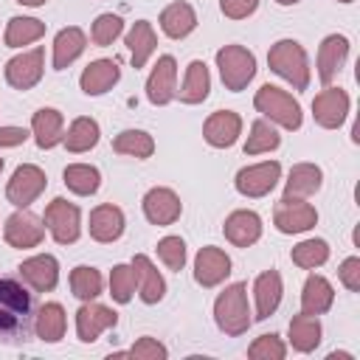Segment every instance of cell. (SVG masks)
I'll use <instances>...</instances> for the list:
<instances>
[{"label": "cell", "mask_w": 360, "mask_h": 360, "mask_svg": "<svg viewBox=\"0 0 360 360\" xmlns=\"http://www.w3.org/2000/svg\"><path fill=\"white\" fill-rule=\"evenodd\" d=\"M31 292L14 278H0V340H25L31 329Z\"/></svg>", "instance_id": "1"}, {"label": "cell", "mask_w": 360, "mask_h": 360, "mask_svg": "<svg viewBox=\"0 0 360 360\" xmlns=\"http://www.w3.org/2000/svg\"><path fill=\"white\" fill-rule=\"evenodd\" d=\"M214 321L219 326V332L239 338L250 329L253 318H250V307H248V287L242 281L228 284L217 301H214Z\"/></svg>", "instance_id": "2"}, {"label": "cell", "mask_w": 360, "mask_h": 360, "mask_svg": "<svg viewBox=\"0 0 360 360\" xmlns=\"http://www.w3.org/2000/svg\"><path fill=\"white\" fill-rule=\"evenodd\" d=\"M267 65L276 76H281L284 82H290L295 90H307L309 87V59L301 42L295 39H278L276 45H270L267 51Z\"/></svg>", "instance_id": "3"}, {"label": "cell", "mask_w": 360, "mask_h": 360, "mask_svg": "<svg viewBox=\"0 0 360 360\" xmlns=\"http://www.w3.org/2000/svg\"><path fill=\"white\" fill-rule=\"evenodd\" d=\"M253 107L270 121V124H278L284 129H301L304 124V112H301V104L281 87L276 84H262L253 96Z\"/></svg>", "instance_id": "4"}, {"label": "cell", "mask_w": 360, "mask_h": 360, "mask_svg": "<svg viewBox=\"0 0 360 360\" xmlns=\"http://www.w3.org/2000/svg\"><path fill=\"white\" fill-rule=\"evenodd\" d=\"M217 68H219V79L225 90L239 93L256 76V56L245 45H225L217 51Z\"/></svg>", "instance_id": "5"}, {"label": "cell", "mask_w": 360, "mask_h": 360, "mask_svg": "<svg viewBox=\"0 0 360 360\" xmlns=\"http://www.w3.org/2000/svg\"><path fill=\"white\" fill-rule=\"evenodd\" d=\"M42 222H45L48 233L53 236V242H59V245H73L82 236V211H79V205L68 202L65 197H56L45 205Z\"/></svg>", "instance_id": "6"}, {"label": "cell", "mask_w": 360, "mask_h": 360, "mask_svg": "<svg viewBox=\"0 0 360 360\" xmlns=\"http://www.w3.org/2000/svg\"><path fill=\"white\" fill-rule=\"evenodd\" d=\"M278 180H281V163L278 160H262V163L239 169L233 186L242 197L256 200V197H267Z\"/></svg>", "instance_id": "7"}, {"label": "cell", "mask_w": 360, "mask_h": 360, "mask_svg": "<svg viewBox=\"0 0 360 360\" xmlns=\"http://www.w3.org/2000/svg\"><path fill=\"white\" fill-rule=\"evenodd\" d=\"M45 186H48L45 172L34 163H22L14 169L8 186H6V200L14 208H28L31 202H37V197L45 191Z\"/></svg>", "instance_id": "8"}, {"label": "cell", "mask_w": 360, "mask_h": 360, "mask_svg": "<svg viewBox=\"0 0 360 360\" xmlns=\"http://www.w3.org/2000/svg\"><path fill=\"white\" fill-rule=\"evenodd\" d=\"M318 222V211L315 205H309L307 200H295V197H281L276 202L273 211V225L278 233H304L309 228H315Z\"/></svg>", "instance_id": "9"}, {"label": "cell", "mask_w": 360, "mask_h": 360, "mask_svg": "<svg viewBox=\"0 0 360 360\" xmlns=\"http://www.w3.org/2000/svg\"><path fill=\"white\" fill-rule=\"evenodd\" d=\"M42 73H45V51L39 45L31 51H22L6 62V82L14 90H31L34 84H39Z\"/></svg>", "instance_id": "10"}, {"label": "cell", "mask_w": 360, "mask_h": 360, "mask_svg": "<svg viewBox=\"0 0 360 360\" xmlns=\"http://www.w3.org/2000/svg\"><path fill=\"white\" fill-rule=\"evenodd\" d=\"M3 239L8 248H17V250H28V248H37L42 239H45V225L39 217H34L31 211L20 208L14 211L6 225H3Z\"/></svg>", "instance_id": "11"}, {"label": "cell", "mask_w": 360, "mask_h": 360, "mask_svg": "<svg viewBox=\"0 0 360 360\" xmlns=\"http://www.w3.org/2000/svg\"><path fill=\"white\" fill-rule=\"evenodd\" d=\"M349 93L340 87H323L315 98H312V118L318 127L323 129H338L343 127L346 115H349Z\"/></svg>", "instance_id": "12"}, {"label": "cell", "mask_w": 360, "mask_h": 360, "mask_svg": "<svg viewBox=\"0 0 360 360\" xmlns=\"http://www.w3.org/2000/svg\"><path fill=\"white\" fill-rule=\"evenodd\" d=\"M141 205H143V217H146L152 225H160V228L174 225V222L180 219V214H183L180 197H177L172 188H166V186L149 188V191L143 194Z\"/></svg>", "instance_id": "13"}, {"label": "cell", "mask_w": 360, "mask_h": 360, "mask_svg": "<svg viewBox=\"0 0 360 360\" xmlns=\"http://www.w3.org/2000/svg\"><path fill=\"white\" fill-rule=\"evenodd\" d=\"M174 96H177V62L174 56L163 53L146 79V98L155 107H166Z\"/></svg>", "instance_id": "14"}, {"label": "cell", "mask_w": 360, "mask_h": 360, "mask_svg": "<svg viewBox=\"0 0 360 360\" xmlns=\"http://www.w3.org/2000/svg\"><path fill=\"white\" fill-rule=\"evenodd\" d=\"M231 276V259L222 248L205 245L194 256V281L200 287H217Z\"/></svg>", "instance_id": "15"}, {"label": "cell", "mask_w": 360, "mask_h": 360, "mask_svg": "<svg viewBox=\"0 0 360 360\" xmlns=\"http://www.w3.org/2000/svg\"><path fill=\"white\" fill-rule=\"evenodd\" d=\"M115 323H118L115 309H110L104 304H96V301H84L76 312V335H79L82 343L98 340V335L112 329Z\"/></svg>", "instance_id": "16"}, {"label": "cell", "mask_w": 360, "mask_h": 360, "mask_svg": "<svg viewBox=\"0 0 360 360\" xmlns=\"http://www.w3.org/2000/svg\"><path fill=\"white\" fill-rule=\"evenodd\" d=\"M239 135H242V118H239V112H233V110H217V112H211V115L205 118V124H202V138H205V143L214 146V149H228V146H233V143L239 141Z\"/></svg>", "instance_id": "17"}, {"label": "cell", "mask_w": 360, "mask_h": 360, "mask_svg": "<svg viewBox=\"0 0 360 360\" xmlns=\"http://www.w3.org/2000/svg\"><path fill=\"white\" fill-rule=\"evenodd\" d=\"M17 273H20V278H22L31 290H37V292H51V290L59 284V262H56V256H51V253H37V256L25 259V262L17 267Z\"/></svg>", "instance_id": "18"}, {"label": "cell", "mask_w": 360, "mask_h": 360, "mask_svg": "<svg viewBox=\"0 0 360 360\" xmlns=\"http://www.w3.org/2000/svg\"><path fill=\"white\" fill-rule=\"evenodd\" d=\"M222 233L231 245L236 248H250L262 239V217L250 208H239V211H231L225 225H222Z\"/></svg>", "instance_id": "19"}, {"label": "cell", "mask_w": 360, "mask_h": 360, "mask_svg": "<svg viewBox=\"0 0 360 360\" xmlns=\"http://www.w3.org/2000/svg\"><path fill=\"white\" fill-rule=\"evenodd\" d=\"M124 225H127L124 211H121L118 205H112V202H101V205H96V208L90 211L87 231H90V236H93L96 242L110 245V242H115V239L124 233Z\"/></svg>", "instance_id": "20"}, {"label": "cell", "mask_w": 360, "mask_h": 360, "mask_svg": "<svg viewBox=\"0 0 360 360\" xmlns=\"http://www.w3.org/2000/svg\"><path fill=\"white\" fill-rule=\"evenodd\" d=\"M132 270H135V287H138V298L143 304H158L166 295V281L158 273V267L152 264L149 256L135 253L132 256Z\"/></svg>", "instance_id": "21"}, {"label": "cell", "mask_w": 360, "mask_h": 360, "mask_svg": "<svg viewBox=\"0 0 360 360\" xmlns=\"http://www.w3.org/2000/svg\"><path fill=\"white\" fill-rule=\"evenodd\" d=\"M281 292H284V284H281V276L278 270H264L256 276L253 281V304H256V321H264L270 318L278 304H281Z\"/></svg>", "instance_id": "22"}, {"label": "cell", "mask_w": 360, "mask_h": 360, "mask_svg": "<svg viewBox=\"0 0 360 360\" xmlns=\"http://www.w3.org/2000/svg\"><path fill=\"white\" fill-rule=\"evenodd\" d=\"M346 59H349V39L343 34H329L318 48V79L329 84L340 73Z\"/></svg>", "instance_id": "23"}, {"label": "cell", "mask_w": 360, "mask_h": 360, "mask_svg": "<svg viewBox=\"0 0 360 360\" xmlns=\"http://www.w3.org/2000/svg\"><path fill=\"white\" fill-rule=\"evenodd\" d=\"M118 79H121V68L115 59H96L82 70L79 84L87 96H101V93L112 90L118 84Z\"/></svg>", "instance_id": "24"}, {"label": "cell", "mask_w": 360, "mask_h": 360, "mask_svg": "<svg viewBox=\"0 0 360 360\" xmlns=\"http://www.w3.org/2000/svg\"><path fill=\"white\" fill-rule=\"evenodd\" d=\"M31 135L39 149H53L65 138V118L53 107H39L31 118Z\"/></svg>", "instance_id": "25"}, {"label": "cell", "mask_w": 360, "mask_h": 360, "mask_svg": "<svg viewBox=\"0 0 360 360\" xmlns=\"http://www.w3.org/2000/svg\"><path fill=\"white\" fill-rule=\"evenodd\" d=\"M323 186V172L315 163H295L284 180V197H295V200H307L312 194H318Z\"/></svg>", "instance_id": "26"}, {"label": "cell", "mask_w": 360, "mask_h": 360, "mask_svg": "<svg viewBox=\"0 0 360 360\" xmlns=\"http://www.w3.org/2000/svg\"><path fill=\"white\" fill-rule=\"evenodd\" d=\"M84 48H87V37H84V31H82L79 25L62 28V31L56 34V39H53V59H51L53 70L70 68V65L84 53Z\"/></svg>", "instance_id": "27"}, {"label": "cell", "mask_w": 360, "mask_h": 360, "mask_svg": "<svg viewBox=\"0 0 360 360\" xmlns=\"http://www.w3.org/2000/svg\"><path fill=\"white\" fill-rule=\"evenodd\" d=\"M197 28V11L186 0H174L160 11V31L172 39H183Z\"/></svg>", "instance_id": "28"}, {"label": "cell", "mask_w": 360, "mask_h": 360, "mask_svg": "<svg viewBox=\"0 0 360 360\" xmlns=\"http://www.w3.org/2000/svg\"><path fill=\"white\" fill-rule=\"evenodd\" d=\"M127 48H129V59H132V68H146V62L152 59L155 48H158V37H155V28L149 20H138L132 22V28L127 31Z\"/></svg>", "instance_id": "29"}, {"label": "cell", "mask_w": 360, "mask_h": 360, "mask_svg": "<svg viewBox=\"0 0 360 360\" xmlns=\"http://www.w3.org/2000/svg\"><path fill=\"white\" fill-rule=\"evenodd\" d=\"M335 304V290L329 284V278L312 273L307 281H304V290H301V312L307 315H323L329 312Z\"/></svg>", "instance_id": "30"}, {"label": "cell", "mask_w": 360, "mask_h": 360, "mask_svg": "<svg viewBox=\"0 0 360 360\" xmlns=\"http://www.w3.org/2000/svg\"><path fill=\"white\" fill-rule=\"evenodd\" d=\"M65 329H68V315L62 309V304L56 301H48L37 309L34 315V332L39 340L45 343H59L65 338Z\"/></svg>", "instance_id": "31"}, {"label": "cell", "mask_w": 360, "mask_h": 360, "mask_svg": "<svg viewBox=\"0 0 360 360\" xmlns=\"http://www.w3.org/2000/svg\"><path fill=\"white\" fill-rule=\"evenodd\" d=\"M287 335H290V346H292L295 352L309 354V352H315V349H318L323 329H321L318 315H307V312H301V315H292Z\"/></svg>", "instance_id": "32"}, {"label": "cell", "mask_w": 360, "mask_h": 360, "mask_svg": "<svg viewBox=\"0 0 360 360\" xmlns=\"http://www.w3.org/2000/svg\"><path fill=\"white\" fill-rule=\"evenodd\" d=\"M208 90H211V73H208L205 62H202V59L188 62L183 87L177 90L180 101H183V104H202V101L208 98Z\"/></svg>", "instance_id": "33"}, {"label": "cell", "mask_w": 360, "mask_h": 360, "mask_svg": "<svg viewBox=\"0 0 360 360\" xmlns=\"http://www.w3.org/2000/svg\"><path fill=\"white\" fill-rule=\"evenodd\" d=\"M98 138H101L98 121H96V118H87V115H79V118L70 121V127H68L62 143H65L68 152L82 155V152H90V149L98 143Z\"/></svg>", "instance_id": "34"}, {"label": "cell", "mask_w": 360, "mask_h": 360, "mask_svg": "<svg viewBox=\"0 0 360 360\" xmlns=\"http://www.w3.org/2000/svg\"><path fill=\"white\" fill-rule=\"evenodd\" d=\"M62 180H65L68 191H73L79 197H90L101 186V172L90 163H70V166H65Z\"/></svg>", "instance_id": "35"}, {"label": "cell", "mask_w": 360, "mask_h": 360, "mask_svg": "<svg viewBox=\"0 0 360 360\" xmlns=\"http://www.w3.org/2000/svg\"><path fill=\"white\" fill-rule=\"evenodd\" d=\"M112 152L146 160L155 152V138L149 132H143V129H124V132H118L112 138Z\"/></svg>", "instance_id": "36"}, {"label": "cell", "mask_w": 360, "mask_h": 360, "mask_svg": "<svg viewBox=\"0 0 360 360\" xmlns=\"http://www.w3.org/2000/svg\"><path fill=\"white\" fill-rule=\"evenodd\" d=\"M39 37H45V22L37 17H11L6 25V45L8 48H22L37 42Z\"/></svg>", "instance_id": "37"}, {"label": "cell", "mask_w": 360, "mask_h": 360, "mask_svg": "<svg viewBox=\"0 0 360 360\" xmlns=\"http://www.w3.org/2000/svg\"><path fill=\"white\" fill-rule=\"evenodd\" d=\"M104 290V278L96 267L90 264H79L70 270V292L79 298V301H96Z\"/></svg>", "instance_id": "38"}, {"label": "cell", "mask_w": 360, "mask_h": 360, "mask_svg": "<svg viewBox=\"0 0 360 360\" xmlns=\"http://www.w3.org/2000/svg\"><path fill=\"white\" fill-rule=\"evenodd\" d=\"M281 146V135L276 132V127L267 118H256L250 124V135L245 141V155H262V152H273Z\"/></svg>", "instance_id": "39"}, {"label": "cell", "mask_w": 360, "mask_h": 360, "mask_svg": "<svg viewBox=\"0 0 360 360\" xmlns=\"http://www.w3.org/2000/svg\"><path fill=\"white\" fill-rule=\"evenodd\" d=\"M290 259H292V264L301 267V270H315V267L326 264V259H329V245H326L323 239H304V242H298V245L292 248Z\"/></svg>", "instance_id": "40"}, {"label": "cell", "mask_w": 360, "mask_h": 360, "mask_svg": "<svg viewBox=\"0 0 360 360\" xmlns=\"http://www.w3.org/2000/svg\"><path fill=\"white\" fill-rule=\"evenodd\" d=\"M110 295L118 304H129L135 295V270L132 264H115L110 270Z\"/></svg>", "instance_id": "41"}, {"label": "cell", "mask_w": 360, "mask_h": 360, "mask_svg": "<svg viewBox=\"0 0 360 360\" xmlns=\"http://www.w3.org/2000/svg\"><path fill=\"white\" fill-rule=\"evenodd\" d=\"M124 31V20L118 14H98L93 20V28H90V39L98 45V48H107L112 45Z\"/></svg>", "instance_id": "42"}, {"label": "cell", "mask_w": 360, "mask_h": 360, "mask_svg": "<svg viewBox=\"0 0 360 360\" xmlns=\"http://www.w3.org/2000/svg\"><path fill=\"white\" fill-rule=\"evenodd\" d=\"M248 357L250 360H284L287 357V346L281 343L278 335H259L250 346H248Z\"/></svg>", "instance_id": "43"}, {"label": "cell", "mask_w": 360, "mask_h": 360, "mask_svg": "<svg viewBox=\"0 0 360 360\" xmlns=\"http://www.w3.org/2000/svg\"><path fill=\"white\" fill-rule=\"evenodd\" d=\"M158 259H160L169 270L180 273V270L186 267V242H183L180 236H163V239L158 242Z\"/></svg>", "instance_id": "44"}, {"label": "cell", "mask_w": 360, "mask_h": 360, "mask_svg": "<svg viewBox=\"0 0 360 360\" xmlns=\"http://www.w3.org/2000/svg\"><path fill=\"white\" fill-rule=\"evenodd\" d=\"M127 354L135 357V360H163L169 352H166V346L158 338H138L135 346Z\"/></svg>", "instance_id": "45"}, {"label": "cell", "mask_w": 360, "mask_h": 360, "mask_svg": "<svg viewBox=\"0 0 360 360\" xmlns=\"http://www.w3.org/2000/svg\"><path fill=\"white\" fill-rule=\"evenodd\" d=\"M338 278L343 281V287H346V290L357 292V290H360V259H357V256L343 259V262H340V267H338Z\"/></svg>", "instance_id": "46"}, {"label": "cell", "mask_w": 360, "mask_h": 360, "mask_svg": "<svg viewBox=\"0 0 360 360\" xmlns=\"http://www.w3.org/2000/svg\"><path fill=\"white\" fill-rule=\"evenodd\" d=\"M259 0H219V11L228 17V20H245L256 11Z\"/></svg>", "instance_id": "47"}, {"label": "cell", "mask_w": 360, "mask_h": 360, "mask_svg": "<svg viewBox=\"0 0 360 360\" xmlns=\"http://www.w3.org/2000/svg\"><path fill=\"white\" fill-rule=\"evenodd\" d=\"M28 129L25 127H0V149H11L28 141Z\"/></svg>", "instance_id": "48"}, {"label": "cell", "mask_w": 360, "mask_h": 360, "mask_svg": "<svg viewBox=\"0 0 360 360\" xmlns=\"http://www.w3.org/2000/svg\"><path fill=\"white\" fill-rule=\"evenodd\" d=\"M20 6H31V8H37V6H45L48 0H17Z\"/></svg>", "instance_id": "49"}, {"label": "cell", "mask_w": 360, "mask_h": 360, "mask_svg": "<svg viewBox=\"0 0 360 360\" xmlns=\"http://www.w3.org/2000/svg\"><path fill=\"white\" fill-rule=\"evenodd\" d=\"M278 6H295V3H301V0H276Z\"/></svg>", "instance_id": "50"}, {"label": "cell", "mask_w": 360, "mask_h": 360, "mask_svg": "<svg viewBox=\"0 0 360 360\" xmlns=\"http://www.w3.org/2000/svg\"><path fill=\"white\" fill-rule=\"evenodd\" d=\"M338 3H354V0H338Z\"/></svg>", "instance_id": "51"}, {"label": "cell", "mask_w": 360, "mask_h": 360, "mask_svg": "<svg viewBox=\"0 0 360 360\" xmlns=\"http://www.w3.org/2000/svg\"><path fill=\"white\" fill-rule=\"evenodd\" d=\"M0 172H3V158H0Z\"/></svg>", "instance_id": "52"}]
</instances>
